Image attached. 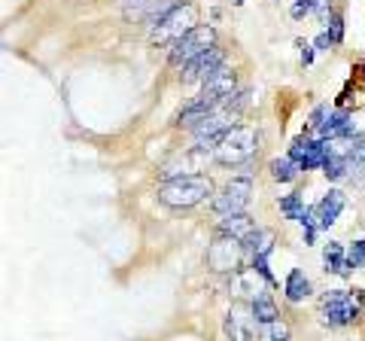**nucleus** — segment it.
I'll use <instances>...</instances> for the list:
<instances>
[{
  "label": "nucleus",
  "mask_w": 365,
  "mask_h": 341,
  "mask_svg": "<svg viewBox=\"0 0 365 341\" xmlns=\"http://www.w3.org/2000/svg\"><path fill=\"white\" fill-rule=\"evenodd\" d=\"M213 195V180L207 174H182L158 186V201L170 210H189Z\"/></svg>",
  "instance_id": "f257e3e1"
},
{
  "label": "nucleus",
  "mask_w": 365,
  "mask_h": 341,
  "mask_svg": "<svg viewBox=\"0 0 365 341\" xmlns=\"http://www.w3.org/2000/svg\"><path fill=\"white\" fill-rule=\"evenodd\" d=\"M192 28H198V6L192 0H180L155 25H150V43L153 46H174Z\"/></svg>",
  "instance_id": "f03ea898"
},
{
  "label": "nucleus",
  "mask_w": 365,
  "mask_h": 341,
  "mask_svg": "<svg viewBox=\"0 0 365 341\" xmlns=\"http://www.w3.org/2000/svg\"><path fill=\"white\" fill-rule=\"evenodd\" d=\"M362 302H365V290H329L319 299V320L329 329H344L350 323L359 320L362 314Z\"/></svg>",
  "instance_id": "7ed1b4c3"
},
{
  "label": "nucleus",
  "mask_w": 365,
  "mask_h": 341,
  "mask_svg": "<svg viewBox=\"0 0 365 341\" xmlns=\"http://www.w3.org/2000/svg\"><path fill=\"white\" fill-rule=\"evenodd\" d=\"M259 153V131L253 125H235L225 138L216 143L213 158L222 168H241Z\"/></svg>",
  "instance_id": "20e7f679"
},
{
  "label": "nucleus",
  "mask_w": 365,
  "mask_h": 341,
  "mask_svg": "<svg viewBox=\"0 0 365 341\" xmlns=\"http://www.w3.org/2000/svg\"><path fill=\"white\" fill-rule=\"evenodd\" d=\"M253 201V177H232L228 183L210 198V210L216 217H232V213H247Z\"/></svg>",
  "instance_id": "39448f33"
},
{
  "label": "nucleus",
  "mask_w": 365,
  "mask_h": 341,
  "mask_svg": "<svg viewBox=\"0 0 365 341\" xmlns=\"http://www.w3.org/2000/svg\"><path fill=\"white\" fill-rule=\"evenodd\" d=\"M213 46H216V31L210 25H198V28H192L186 37H180L174 46H170L168 64L170 67H186L189 61H195L198 55H204Z\"/></svg>",
  "instance_id": "423d86ee"
},
{
  "label": "nucleus",
  "mask_w": 365,
  "mask_h": 341,
  "mask_svg": "<svg viewBox=\"0 0 365 341\" xmlns=\"http://www.w3.org/2000/svg\"><path fill=\"white\" fill-rule=\"evenodd\" d=\"M244 241H237L232 235L216 232L213 241L207 247V268L216 271V275H235L241 271V259H244Z\"/></svg>",
  "instance_id": "0eeeda50"
},
{
  "label": "nucleus",
  "mask_w": 365,
  "mask_h": 341,
  "mask_svg": "<svg viewBox=\"0 0 365 341\" xmlns=\"http://www.w3.org/2000/svg\"><path fill=\"white\" fill-rule=\"evenodd\" d=\"M235 113H228L222 104L220 110H213L207 119L198 122L195 128H189L192 131V141H195V153H204V150H216V143H220L228 131L235 128Z\"/></svg>",
  "instance_id": "6e6552de"
},
{
  "label": "nucleus",
  "mask_w": 365,
  "mask_h": 341,
  "mask_svg": "<svg viewBox=\"0 0 365 341\" xmlns=\"http://www.w3.org/2000/svg\"><path fill=\"white\" fill-rule=\"evenodd\" d=\"M222 329H225L228 341H253L259 335V320L253 314V305L250 302H235L232 308L225 311Z\"/></svg>",
  "instance_id": "1a4fd4ad"
},
{
  "label": "nucleus",
  "mask_w": 365,
  "mask_h": 341,
  "mask_svg": "<svg viewBox=\"0 0 365 341\" xmlns=\"http://www.w3.org/2000/svg\"><path fill=\"white\" fill-rule=\"evenodd\" d=\"M222 64H225V52H222L220 46H213V49H207L204 55H198L195 61H189L186 67H182V76H180V79H182L186 86H195V83L204 86L216 71H220Z\"/></svg>",
  "instance_id": "9d476101"
},
{
  "label": "nucleus",
  "mask_w": 365,
  "mask_h": 341,
  "mask_svg": "<svg viewBox=\"0 0 365 341\" xmlns=\"http://www.w3.org/2000/svg\"><path fill=\"white\" fill-rule=\"evenodd\" d=\"M347 208V195L341 189H329L323 198H319L314 208H311V213H314V220H317V225L319 229H329V225H335V220L341 217V210Z\"/></svg>",
  "instance_id": "9b49d317"
},
{
  "label": "nucleus",
  "mask_w": 365,
  "mask_h": 341,
  "mask_svg": "<svg viewBox=\"0 0 365 341\" xmlns=\"http://www.w3.org/2000/svg\"><path fill=\"white\" fill-rule=\"evenodd\" d=\"M213 110H220V101H213V98H207V95H198V98H192L189 104L177 113L174 125H180V128H195V125L207 119Z\"/></svg>",
  "instance_id": "f8f14e48"
},
{
  "label": "nucleus",
  "mask_w": 365,
  "mask_h": 341,
  "mask_svg": "<svg viewBox=\"0 0 365 341\" xmlns=\"http://www.w3.org/2000/svg\"><path fill=\"white\" fill-rule=\"evenodd\" d=\"M235 92H237V73H235L228 64H222L220 71H216V73L207 79V83H204V88H201V95L220 101V104H222L225 98H232Z\"/></svg>",
  "instance_id": "ddd939ff"
},
{
  "label": "nucleus",
  "mask_w": 365,
  "mask_h": 341,
  "mask_svg": "<svg viewBox=\"0 0 365 341\" xmlns=\"http://www.w3.org/2000/svg\"><path fill=\"white\" fill-rule=\"evenodd\" d=\"M216 232H222V235H232L237 238V241H250L256 232H259V225L256 220L250 217V213H232V217H220V225H216Z\"/></svg>",
  "instance_id": "4468645a"
},
{
  "label": "nucleus",
  "mask_w": 365,
  "mask_h": 341,
  "mask_svg": "<svg viewBox=\"0 0 365 341\" xmlns=\"http://www.w3.org/2000/svg\"><path fill=\"white\" fill-rule=\"evenodd\" d=\"M353 134V116L347 110H332L326 116L323 122V128L317 131V138H323V141H344Z\"/></svg>",
  "instance_id": "2eb2a0df"
},
{
  "label": "nucleus",
  "mask_w": 365,
  "mask_h": 341,
  "mask_svg": "<svg viewBox=\"0 0 365 341\" xmlns=\"http://www.w3.org/2000/svg\"><path fill=\"white\" fill-rule=\"evenodd\" d=\"M323 271L326 275H338V278H350L353 268L347 265V253L341 241H329L323 247Z\"/></svg>",
  "instance_id": "dca6fc26"
},
{
  "label": "nucleus",
  "mask_w": 365,
  "mask_h": 341,
  "mask_svg": "<svg viewBox=\"0 0 365 341\" xmlns=\"http://www.w3.org/2000/svg\"><path fill=\"white\" fill-rule=\"evenodd\" d=\"M283 292H287V299H289L292 305L304 302L307 295L314 292V287H311V278H307L302 268H292L289 275H287V283H283Z\"/></svg>",
  "instance_id": "f3484780"
},
{
  "label": "nucleus",
  "mask_w": 365,
  "mask_h": 341,
  "mask_svg": "<svg viewBox=\"0 0 365 341\" xmlns=\"http://www.w3.org/2000/svg\"><path fill=\"white\" fill-rule=\"evenodd\" d=\"M259 280H262V275H259L256 268H241V271H235V275H232L235 290L241 292V295H250V302H253L259 292H265V290H262V283H259Z\"/></svg>",
  "instance_id": "a211bd4d"
},
{
  "label": "nucleus",
  "mask_w": 365,
  "mask_h": 341,
  "mask_svg": "<svg viewBox=\"0 0 365 341\" xmlns=\"http://www.w3.org/2000/svg\"><path fill=\"white\" fill-rule=\"evenodd\" d=\"M268 170H271V180H277V183H292L302 168H299V162H292L289 156H283V158H271Z\"/></svg>",
  "instance_id": "6ab92c4d"
},
{
  "label": "nucleus",
  "mask_w": 365,
  "mask_h": 341,
  "mask_svg": "<svg viewBox=\"0 0 365 341\" xmlns=\"http://www.w3.org/2000/svg\"><path fill=\"white\" fill-rule=\"evenodd\" d=\"M253 314H256V320L259 326H265V323H274V320H280V311H277V305H274V299L268 292H259L253 302Z\"/></svg>",
  "instance_id": "aec40b11"
},
{
  "label": "nucleus",
  "mask_w": 365,
  "mask_h": 341,
  "mask_svg": "<svg viewBox=\"0 0 365 341\" xmlns=\"http://www.w3.org/2000/svg\"><path fill=\"white\" fill-rule=\"evenodd\" d=\"M323 174L326 180H332V183H338V180H344L350 174V162H347V156H341V153H332L326 158V165H323Z\"/></svg>",
  "instance_id": "412c9836"
},
{
  "label": "nucleus",
  "mask_w": 365,
  "mask_h": 341,
  "mask_svg": "<svg viewBox=\"0 0 365 341\" xmlns=\"http://www.w3.org/2000/svg\"><path fill=\"white\" fill-rule=\"evenodd\" d=\"M280 213H283L287 220H295V223L304 220L307 208H304V201H302L299 192H292V195H283V198H280Z\"/></svg>",
  "instance_id": "4be33fe9"
},
{
  "label": "nucleus",
  "mask_w": 365,
  "mask_h": 341,
  "mask_svg": "<svg viewBox=\"0 0 365 341\" xmlns=\"http://www.w3.org/2000/svg\"><path fill=\"white\" fill-rule=\"evenodd\" d=\"M259 341H292V332L283 320H274V323L259 326Z\"/></svg>",
  "instance_id": "5701e85b"
},
{
  "label": "nucleus",
  "mask_w": 365,
  "mask_h": 341,
  "mask_svg": "<svg viewBox=\"0 0 365 341\" xmlns=\"http://www.w3.org/2000/svg\"><path fill=\"white\" fill-rule=\"evenodd\" d=\"M347 265L356 271L365 265V238H359V241H353L350 250H347Z\"/></svg>",
  "instance_id": "b1692460"
},
{
  "label": "nucleus",
  "mask_w": 365,
  "mask_h": 341,
  "mask_svg": "<svg viewBox=\"0 0 365 341\" xmlns=\"http://www.w3.org/2000/svg\"><path fill=\"white\" fill-rule=\"evenodd\" d=\"M317 13V0H292V6H289V16L295 21H302L307 16H314Z\"/></svg>",
  "instance_id": "393cba45"
},
{
  "label": "nucleus",
  "mask_w": 365,
  "mask_h": 341,
  "mask_svg": "<svg viewBox=\"0 0 365 341\" xmlns=\"http://www.w3.org/2000/svg\"><path fill=\"white\" fill-rule=\"evenodd\" d=\"M326 31L329 34H332V40L335 43H341V40H344V16H341V13H332V16H329V21H326Z\"/></svg>",
  "instance_id": "a878e982"
},
{
  "label": "nucleus",
  "mask_w": 365,
  "mask_h": 341,
  "mask_svg": "<svg viewBox=\"0 0 365 341\" xmlns=\"http://www.w3.org/2000/svg\"><path fill=\"white\" fill-rule=\"evenodd\" d=\"M314 46H317L319 52H326L329 46H335V40H332V34H329V31H323V34H319V37L314 40Z\"/></svg>",
  "instance_id": "bb28decb"
},
{
  "label": "nucleus",
  "mask_w": 365,
  "mask_h": 341,
  "mask_svg": "<svg viewBox=\"0 0 365 341\" xmlns=\"http://www.w3.org/2000/svg\"><path fill=\"white\" fill-rule=\"evenodd\" d=\"M314 61V49L311 46H307V43H302V64L307 67V64H311Z\"/></svg>",
  "instance_id": "cd10ccee"
},
{
  "label": "nucleus",
  "mask_w": 365,
  "mask_h": 341,
  "mask_svg": "<svg viewBox=\"0 0 365 341\" xmlns=\"http://www.w3.org/2000/svg\"><path fill=\"white\" fill-rule=\"evenodd\" d=\"M228 4H235V6H244V4H247V0H228Z\"/></svg>",
  "instance_id": "c85d7f7f"
}]
</instances>
